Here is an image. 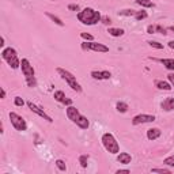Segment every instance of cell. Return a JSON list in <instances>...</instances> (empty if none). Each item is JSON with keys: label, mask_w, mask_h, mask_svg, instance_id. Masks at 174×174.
<instances>
[{"label": "cell", "mask_w": 174, "mask_h": 174, "mask_svg": "<svg viewBox=\"0 0 174 174\" xmlns=\"http://www.w3.org/2000/svg\"><path fill=\"white\" fill-rule=\"evenodd\" d=\"M154 84H155V87L158 88V90H165V91H170V90H173V86L170 84V82L167 80H159V79H157L154 82Z\"/></svg>", "instance_id": "obj_14"}, {"label": "cell", "mask_w": 174, "mask_h": 174, "mask_svg": "<svg viewBox=\"0 0 174 174\" xmlns=\"http://www.w3.org/2000/svg\"><path fill=\"white\" fill-rule=\"evenodd\" d=\"M128 109H129L128 103H125V102H123V101H120V102L116 103V110H117L118 113H127Z\"/></svg>", "instance_id": "obj_20"}, {"label": "cell", "mask_w": 174, "mask_h": 174, "mask_svg": "<svg viewBox=\"0 0 174 174\" xmlns=\"http://www.w3.org/2000/svg\"><path fill=\"white\" fill-rule=\"evenodd\" d=\"M117 162L121 165H129L132 162V155L129 153H118L117 154Z\"/></svg>", "instance_id": "obj_13"}, {"label": "cell", "mask_w": 174, "mask_h": 174, "mask_svg": "<svg viewBox=\"0 0 174 174\" xmlns=\"http://www.w3.org/2000/svg\"><path fill=\"white\" fill-rule=\"evenodd\" d=\"M80 37L83 40H86V41H94V37L91 34H88V33H80Z\"/></svg>", "instance_id": "obj_30"}, {"label": "cell", "mask_w": 174, "mask_h": 174, "mask_svg": "<svg viewBox=\"0 0 174 174\" xmlns=\"http://www.w3.org/2000/svg\"><path fill=\"white\" fill-rule=\"evenodd\" d=\"M161 108H162V110H165V112H172V110H174V97L165 98L163 102L161 103Z\"/></svg>", "instance_id": "obj_12"}, {"label": "cell", "mask_w": 174, "mask_h": 174, "mask_svg": "<svg viewBox=\"0 0 174 174\" xmlns=\"http://www.w3.org/2000/svg\"><path fill=\"white\" fill-rule=\"evenodd\" d=\"M167 30H170V31L174 33V26H170V27H167Z\"/></svg>", "instance_id": "obj_41"}, {"label": "cell", "mask_w": 174, "mask_h": 174, "mask_svg": "<svg viewBox=\"0 0 174 174\" xmlns=\"http://www.w3.org/2000/svg\"><path fill=\"white\" fill-rule=\"evenodd\" d=\"M2 57L12 69L21 68V60H19V57H18V53L14 48H11V46L4 48V49L2 50Z\"/></svg>", "instance_id": "obj_4"}, {"label": "cell", "mask_w": 174, "mask_h": 174, "mask_svg": "<svg viewBox=\"0 0 174 174\" xmlns=\"http://www.w3.org/2000/svg\"><path fill=\"white\" fill-rule=\"evenodd\" d=\"M101 142H102V146L105 147V150L108 151L109 154L117 155L118 153H120V144H118L116 138H114L110 132L103 133L102 138H101Z\"/></svg>", "instance_id": "obj_5"}, {"label": "cell", "mask_w": 174, "mask_h": 174, "mask_svg": "<svg viewBox=\"0 0 174 174\" xmlns=\"http://www.w3.org/2000/svg\"><path fill=\"white\" fill-rule=\"evenodd\" d=\"M162 131L159 128H150L147 129V139L148 140H157L158 138H161Z\"/></svg>", "instance_id": "obj_15"}, {"label": "cell", "mask_w": 174, "mask_h": 174, "mask_svg": "<svg viewBox=\"0 0 174 174\" xmlns=\"http://www.w3.org/2000/svg\"><path fill=\"white\" fill-rule=\"evenodd\" d=\"M90 75L95 80H109L112 78L110 71H91Z\"/></svg>", "instance_id": "obj_11"}, {"label": "cell", "mask_w": 174, "mask_h": 174, "mask_svg": "<svg viewBox=\"0 0 174 174\" xmlns=\"http://www.w3.org/2000/svg\"><path fill=\"white\" fill-rule=\"evenodd\" d=\"M148 16V14H147V11H144V10H142V11H136V14H135V19L138 21V22H140V21H143V19H146V18Z\"/></svg>", "instance_id": "obj_22"}, {"label": "cell", "mask_w": 174, "mask_h": 174, "mask_svg": "<svg viewBox=\"0 0 174 174\" xmlns=\"http://www.w3.org/2000/svg\"><path fill=\"white\" fill-rule=\"evenodd\" d=\"M68 10L69 11H78V12H79V6L78 4H68Z\"/></svg>", "instance_id": "obj_34"}, {"label": "cell", "mask_w": 174, "mask_h": 174, "mask_svg": "<svg viewBox=\"0 0 174 174\" xmlns=\"http://www.w3.org/2000/svg\"><path fill=\"white\" fill-rule=\"evenodd\" d=\"M151 173H161V174H170V173H172V170H170V169H158V167H155V169H151Z\"/></svg>", "instance_id": "obj_28"}, {"label": "cell", "mask_w": 174, "mask_h": 174, "mask_svg": "<svg viewBox=\"0 0 174 174\" xmlns=\"http://www.w3.org/2000/svg\"><path fill=\"white\" fill-rule=\"evenodd\" d=\"M147 33H148V34H155V33H157L155 25H150L148 27H147Z\"/></svg>", "instance_id": "obj_32"}, {"label": "cell", "mask_w": 174, "mask_h": 174, "mask_svg": "<svg viewBox=\"0 0 174 174\" xmlns=\"http://www.w3.org/2000/svg\"><path fill=\"white\" fill-rule=\"evenodd\" d=\"M53 98L56 99L57 102H60V103H64V101H65V92L64 91H61V90H56L53 92Z\"/></svg>", "instance_id": "obj_19"}, {"label": "cell", "mask_w": 174, "mask_h": 174, "mask_svg": "<svg viewBox=\"0 0 174 174\" xmlns=\"http://www.w3.org/2000/svg\"><path fill=\"white\" fill-rule=\"evenodd\" d=\"M45 15H46L48 18H49V19H50L52 22H54V23H56L57 26H60V27H64V22H63L59 16L54 15V14H52V12H45Z\"/></svg>", "instance_id": "obj_17"}, {"label": "cell", "mask_w": 174, "mask_h": 174, "mask_svg": "<svg viewBox=\"0 0 174 174\" xmlns=\"http://www.w3.org/2000/svg\"><path fill=\"white\" fill-rule=\"evenodd\" d=\"M157 120V117L154 114H146V113H142V114H138L132 118V125H140V124H148V123H154Z\"/></svg>", "instance_id": "obj_9"}, {"label": "cell", "mask_w": 174, "mask_h": 174, "mask_svg": "<svg viewBox=\"0 0 174 174\" xmlns=\"http://www.w3.org/2000/svg\"><path fill=\"white\" fill-rule=\"evenodd\" d=\"M136 4H139L143 8H153V7H155V4L151 0H136Z\"/></svg>", "instance_id": "obj_21"}, {"label": "cell", "mask_w": 174, "mask_h": 174, "mask_svg": "<svg viewBox=\"0 0 174 174\" xmlns=\"http://www.w3.org/2000/svg\"><path fill=\"white\" fill-rule=\"evenodd\" d=\"M56 71H57V73L59 75L61 76V79L64 80V82L68 84L69 87L72 88L73 91H76V92H82V86H80L79 83L76 82V78L72 75L71 72L69 71H67V69H64V68H60V67H59V68H56Z\"/></svg>", "instance_id": "obj_6"}, {"label": "cell", "mask_w": 174, "mask_h": 174, "mask_svg": "<svg viewBox=\"0 0 174 174\" xmlns=\"http://www.w3.org/2000/svg\"><path fill=\"white\" fill-rule=\"evenodd\" d=\"M76 18L82 25L94 26V25H97L98 22H101L102 15L99 11L90 8V7H86V8H83L82 11H79V12L76 14Z\"/></svg>", "instance_id": "obj_1"}, {"label": "cell", "mask_w": 174, "mask_h": 174, "mask_svg": "<svg viewBox=\"0 0 174 174\" xmlns=\"http://www.w3.org/2000/svg\"><path fill=\"white\" fill-rule=\"evenodd\" d=\"M3 46H4V37L0 38V48H3Z\"/></svg>", "instance_id": "obj_40"}, {"label": "cell", "mask_w": 174, "mask_h": 174, "mask_svg": "<svg viewBox=\"0 0 174 174\" xmlns=\"http://www.w3.org/2000/svg\"><path fill=\"white\" fill-rule=\"evenodd\" d=\"M65 114L68 117V120H71V123L76 124V127H79L80 129H88L90 127V121L87 120V117H84L82 113L79 112V109H76L75 106H67Z\"/></svg>", "instance_id": "obj_2"}, {"label": "cell", "mask_w": 174, "mask_h": 174, "mask_svg": "<svg viewBox=\"0 0 174 174\" xmlns=\"http://www.w3.org/2000/svg\"><path fill=\"white\" fill-rule=\"evenodd\" d=\"M27 106H29V109H30L33 113L37 114V116H40L41 118H44V120H46L48 123H53V118H52L49 114H46L45 112H44V109H41L40 106H37L35 103H33L31 101H29L27 102Z\"/></svg>", "instance_id": "obj_10"}, {"label": "cell", "mask_w": 174, "mask_h": 174, "mask_svg": "<svg viewBox=\"0 0 174 174\" xmlns=\"http://www.w3.org/2000/svg\"><path fill=\"white\" fill-rule=\"evenodd\" d=\"M108 33L112 37H123L125 34V30L120 27H108Z\"/></svg>", "instance_id": "obj_16"}, {"label": "cell", "mask_w": 174, "mask_h": 174, "mask_svg": "<svg viewBox=\"0 0 174 174\" xmlns=\"http://www.w3.org/2000/svg\"><path fill=\"white\" fill-rule=\"evenodd\" d=\"M163 165L170 166V167H174V155H170V157L163 159Z\"/></svg>", "instance_id": "obj_26"}, {"label": "cell", "mask_w": 174, "mask_h": 174, "mask_svg": "<svg viewBox=\"0 0 174 174\" xmlns=\"http://www.w3.org/2000/svg\"><path fill=\"white\" fill-rule=\"evenodd\" d=\"M73 103V101L71 98H65V101H64V103H63V105H65V106H71Z\"/></svg>", "instance_id": "obj_37"}, {"label": "cell", "mask_w": 174, "mask_h": 174, "mask_svg": "<svg viewBox=\"0 0 174 174\" xmlns=\"http://www.w3.org/2000/svg\"><path fill=\"white\" fill-rule=\"evenodd\" d=\"M10 117V121H11V125L19 132H25L27 129V124H26V120L22 116H19L18 113L15 112H10L8 114Z\"/></svg>", "instance_id": "obj_7"}, {"label": "cell", "mask_w": 174, "mask_h": 174, "mask_svg": "<svg viewBox=\"0 0 174 174\" xmlns=\"http://www.w3.org/2000/svg\"><path fill=\"white\" fill-rule=\"evenodd\" d=\"M0 90H2V99H4L6 98V90H4V88H0Z\"/></svg>", "instance_id": "obj_39"}, {"label": "cell", "mask_w": 174, "mask_h": 174, "mask_svg": "<svg viewBox=\"0 0 174 174\" xmlns=\"http://www.w3.org/2000/svg\"><path fill=\"white\" fill-rule=\"evenodd\" d=\"M101 22H102L103 25H106V26H109L110 23H112V21H110V18H109V16H102Z\"/></svg>", "instance_id": "obj_33"}, {"label": "cell", "mask_w": 174, "mask_h": 174, "mask_svg": "<svg viewBox=\"0 0 174 174\" xmlns=\"http://www.w3.org/2000/svg\"><path fill=\"white\" fill-rule=\"evenodd\" d=\"M123 173H131V170H128V169H118L116 170V174H123Z\"/></svg>", "instance_id": "obj_36"}, {"label": "cell", "mask_w": 174, "mask_h": 174, "mask_svg": "<svg viewBox=\"0 0 174 174\" xmlns=\"http://www.w3.org/2000/svg\"><path fill=\"white\" fill-rule=\"evenodd\" d=\"M155 29H157V33H161V34H163V35H166L167 34V29H165V27H162L161 25H155Z\"/></svg>", "instance_id": "obj_31"}, {"label": "cell", "mask_w": 174, "mask_h": 174, "mask_svg": "<svg viewBox=\"0 0 174 174\" xmlns=\"http://www.w3.org/2000/svg\"><path fill=\"white\" fill-rule=\"evenodd\" d=\"M21 69H22V73L25 75L26 78V82H27V86L29 87H35L37 86V80H35V72H34V68L33 65L30 64V61L27 59H22L21 60Z\"/></svg>", "instance_id": "obj_3"}, {"label": "cell", "mask_w": 174, "mask_h": 174, "mask_svg": "<svg viewBox=\"0 0 174 174\" xmlns=\"http://www.w3.org/2000/svg\"><path fill=\"white\" fill-rule=\"evenodd\" d=\"M167 45H169L170 49H174V40H172V41H169V42H167Z\"/></svg>", "instance_id": "obj_38"}, {"label": "cell", "mask_w": 174, "mask_h": 174, "mask_svg": "<svg viewBox=\"0 0 174 174\" xmlns=\"http://www.w3.org/2000/svg\"><path fill=\"white\" fill-rule=\"evenodd\" d=\"M147 44L154 49H163V44H159L158 41H148Z\"/></svg>", "instance_id": "obj_27"}, {"label": "cell", "mask_w": 174, "mask_h": 174, "mask_svg": "<svg viewBox=\"0 0 174 174\" xmlns=\"http://www.w3.org/2000/svg\"><path fill=\"white\" fill-rule=\"evenodd\" d=\"M14 105L18 106V108H22V106L25 105L23 98H21V97H15V98H14Z\"/></svg>", "instance_id": "obj_29"}, {"label": "cell", "mask_w": 174, "mask_h": 174, "mask_svg": "<svg viewBox=\"0 0 174 174\" xmlns=\"http://www.w3.org/2000/svg\"><path fill=\"white\" fill-rule=\"evenodd\" d=\"M87 162H88V155H80L79 157V163H80V166H82L83 169H86L87 167Z\"/></svg>", "instance_id": "obj_24"}, {"label": "cell", "mask_w": 174, "mask_h": 174, "mask_svg": "<svg viewBox=\"0 0 174 174\" xmlns=\"http://www.w3.org/2000/svg\"><path fill=\"white\" fill-rule=\"evenodd\" d=\"M54 163H56L57 169L60 170V172H65V170H67V165H65V162L63 161V159H57V161L54 162Z\"/></svg>", "instance_id": "obj_25"}, {"label": "cell", "mask_w": 174, "mask_h": 174, "mask_svg": "<svg viewBox=\"0 0 174 174\" xmlns=\"http://www.w3.org/2000/svg\"><path fill=\"white\" fill-rule=\"evenodd\" d=\"M159 61L165 65L166 69H169V71H174V59H162V60H159Z\"/></svg>", "instance_id": "obj_18"}, {"label": "cell", "mask_w": 174, "mask_h": 174, "mask_svg": "<svg viewBox=\"0 0 174 174\" xmlns=\"http://www.w3.org/2000/svg\"><path fill=\"white\" fill-rule=\"evenodd\" d=\"M83 50H92V52H98V53H108L109 48L105 44L101 42H95V41H88V42H83L82 44Z\"/></svg>", "instance_id": "obj_8"}, {"label": "cell", "mask_w": 174, "mask_h": 174, "mask_svg": "<svg viewBox=\"0 0 174 174\" xmlns=\"http://www.w3.org/2000/svg\"><path fill=\"white\" fill-rule=\"evenodd\" d=\"M167 80H169L170 84H172L173 88H174V73H173V72H170L169 75H167Z\"/></svg>", "instance_id": "obj_35"}, {"label": "cell", "mask_w": 174, "mask_h": 174, "mask_svg": "<svg viewBox=\"0 0 174 174\" xmlns=\"http://www.w3.org/2000/svg\"><path fill=\"white\" fill-rule=\"evenodd\" d=\"M136 11L135 10H123V11H118V15L121 16H135Z\"/></svg>", "instance_id": "obj_23"}]
</instances>
